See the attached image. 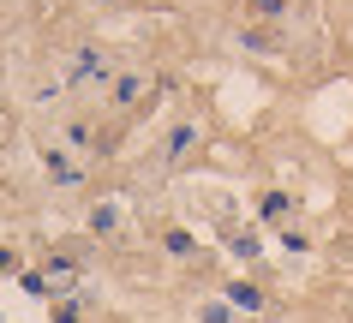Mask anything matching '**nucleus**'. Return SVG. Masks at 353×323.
I'll return each mask as SVG.
<instances>
[{"label": "nucleus", "instance_id": "nucleus-6", "mask_svg": "<svg viewBox=\"0 0 353 323\" xmlns=\"http://www.w3.org/2000/svg\"><path fill=\"white\" fill-rule=\"evenodd\" d=\"M168 251H174V258H186V251H192V233L174 228V233H168Z\"/></svg>", "mask_w": 353, "mask_h": 323}, {"label": "nucleus", "instance_id": "nucleus-1", "mask_svg": "<svg viewBox=\"0 0 353 323\" xmlns=\"http://www.w3.org/2000/svg\"><path fill=\"white\" fill-rule=\"evenodd\" d=\"M96 78H108V54L102 48H78L72 66H66V84H96Z\"/></svg>", "mask_w": 353, "mask_h": 323}, {"label": "nucleus", "instance_id": "nucleus-7", "mask_svg": "<svg viewBox=\"0 0 353 323\" xmlns=\"http://www.w3.org/2000/svg\"><path fill=\"white\" fill-rule=\"evenodd\" d=\"M54 323H78V305L66 300V305H54Z\"/></svg>", "mask_w": 353, "mask_h": 323}, {"label": "nucleus", "instance_id": "nucleus-3", "mask_svg": "<svg viewBox=\"0 0 353 323\" xmlns=\"http://www.w3.org/2000/svg\"><path fill=\"white\" fill-rule=\"evenodd\" d=\"M42 162H48V174H54V180H78V174H84V168H78V162H72L66 150H48Z\"/></svg>", "mask_w": 353, "mask_h": 323}, {"label": "nucleus", "instance_id": "nucleus-4", "mask_svg": "<svg viewBox=\"0 0 353 323\" xmlns=\"http://www.w3.org/2000/svg\"><path fill=\"white\" fill-rule=\"evenodd\" d=\"M138 90H144V72H120L114 78V102H132Z\"/></svg>", "mask_w": 353, "mask_h": 323}, {"label": "nucleus", "instance_id": "nucleus-2", "mask_svg": "<svg viewBox=\"0 0 353 323\" xmlns=\"http://www.w3.org/2000/svg\"><path fill=\"white\" fill-rule=\"evenodd\" d=\"M228 300L240 305V311H263V293H258L252 282H234V287H228Z\"/></svg>", "mask_w": 353, "mask_h": 323}, {"label": "nucleus", "instance_id": "nucleus-5", "mask_svg": "<svg viewBox=\"0 0 353 323\" xmlns=\"http://www.w3.org/2000/svg\"><path fill=\"white\" fill-rule=\"evenodd\" d=\"M281 209H288V198H281V191H270V198H263V222H276Z\"/></svg>", "mask_w": 353, "mask_h": 323}]
</instances>
